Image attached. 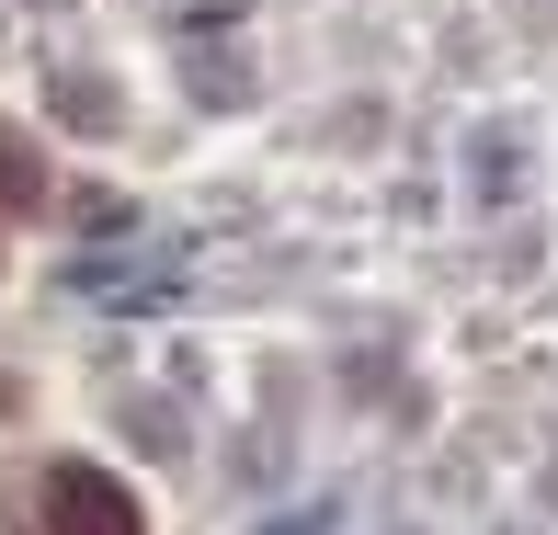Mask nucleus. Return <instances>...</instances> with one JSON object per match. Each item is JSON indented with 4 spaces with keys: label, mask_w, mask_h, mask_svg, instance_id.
Listing matches in <instances>:
<instances>
[{
    "label": "nucleus",
    "mask_w": 558,
    "mask_h": 535,
    "mask_svg": "<svg viewBox=\"0 0 558 535\" xmlns=\"http://www.w3.org/2000/svg\"><path fill=\"white\" fill-rule=\"evenodd\" d=\"M46 524L58 535H148L137 490H125L114 467H92V455H58V467H46Z\"/></svg>",
    "instance_id": "f257e3e1"
},
{
    "label": "nucleus",
    "mask_w": 558,
    "mask_h": 535,
    "mask_svg": "<svg viewBox=\"0 0 558 535\" xmlns=\"http://www.w3.org/2000/svg\"><path fill=\"white\" fill-rule=\"evenodd\" d=\"M0 206H35V160H23L12 137H0Z\"/></svg>",
    "instance_id": "f03ea898"
}]
</instances>
